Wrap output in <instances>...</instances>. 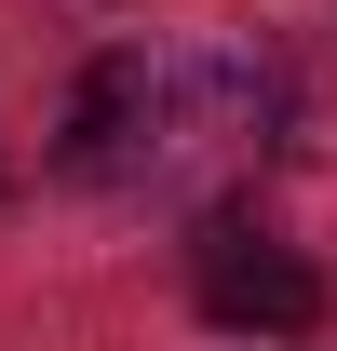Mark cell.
Returning <instances> with one entry per match:
<instances>
[{"mask_svg": "<svg viewBox=\"0 0 337 351\" xmlns=\"http://www.w3.org/2000/svg\"><path fill=\"white\" fill-rule=\"evenodd\" d=\"M284 135V68L270 54H189V41H108L68 82L54 162L82 189H203Z\"/></svg>", "mask_w": 337, "mask_h": 351, "instance_id": "obj_1", "label": "cell"}, {"mask_svg": "<svg viewBox=\"0 0 337 351\" xmlns=\"http://www.w3.org/2000/svg\"><path fill=\"white\" fill-rule=\"evenodd\" d=\"M189 298H203V324H229V338H310V324H324V270L297 257V243H270L256 217H203Z\"/></svg>", "mask_w": 337, "mask_h": 351, "instance_id": "obj_2", "label": "cell"}]
</instances>
